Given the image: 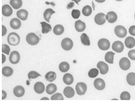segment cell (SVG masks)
<instances>
[{
    "label": "cell",
    "instance_id": "obj_34",
    "mask_svg": "<svg viewBox=\"0 0 135 101\" xmlns=\"http://www.w3.org/2000/svg\"><path fill=\"white\" fill-rule=\"evenodd\" d=\"M83 14L85 16H90L92 12V9L90 6H86L82 10Z\"/></svg>",
    "mask_w": 135,
    "mask_h": 101
},
{
    "label": "cell",
    "instance_id": "obj_43",
    "mask_svg": "<svg viewBox=\"0 0 135 101\" xmlns=\"http://www.w3.org/2000/svg\"><path fill=\"white\" fill-rule=\"evenodd\" d=\"M2 36H3L4 35H5L7 33V28H6L5 27L3 26V25L2 26Z\"/></svg>",
    "mask_w": 135,
    "mask_h": 101
},
{
    "label": "cell",
    "instance_id": "obj_19",
    "mask_svg": "<svg viewBox=\"0 0 135 101\" xmlns=\"http://www.w3.org/2000/svg\"><path fill=\"white\" fill-rule=\"evenodd\" d=\"M28 13L27 11L24 9H21L18 11L17 12V16L18 18L21 19L23 21H25L28 18Z\"/></svg>",
    "mask_w": 135,
    "mask_h": 101
},
{
    "label": "cell",
    "instance_id": "obj_29",
    "mask_svg": "<svg viewBox=\"0 0 135 101\" xmlns=\"http://www.w3.org/2000/svg\"><path fill=\"white\" fill-rule=\"evenodd\" d=\"M64 31V27L61 25H57L55 26L53 29L54 33L56 35L62 34Z\"/></svg>",
    "mask_w": 135,
    "mask_h": 101
},
{
    "label": "cell",
    "instance_id": "obj_9",
    "mask_svg": "<svg viewBox=\"0 0 135 101\" xmlns=\"http://www.w3.org/2000/svg\"><path fill=\"white\" fill-rule=\"evenodd\" d=\"M113 50L117 53H121L124 49L123 43L119 41H116L113 43L112 46Z\"/></svg>",
    "mask_w": 135,
    "mask_h": 101
},
{
    "label": "cell",
    "instance_id": "obj_8",
    "mask_svg": "<svg viewBox=\"0 0 135 101\" xmlns=\"http://www.w3.org/2000/svg\"><path fill=\"white\" fill-rule=\"evenodd\" d=\"M20 59V55L19 53L17 51H13L11 53L9 57V60L13 64H16L19 62Z\"/></svg>",
    "mask_w": 135,
    "mask_h": 101
},
{
    "label": "cell",
    "instance_id": "obj_3",
    "mask_svg": "<svg viewBox=\"0 0 135 101\" xmlns=\"http://www.w3.org/2000/svg\"><path fill=\"white\" fill-rule=\"evenodd\" d=\"M114 33L119 38H123L126 36L127 30L125 27L120 25H118L114 28Z\"/></svg>",
    "mask_w": 135,
    "mask_h": 101
},
{
    "label": "cell",
    "instance_id": "obj_44",
    "mask_svg": "<svg viewBox=\"0 0 135 101\" xmlns=\"http://www.w3.org/2000/svg\"><path fill=\"white\" fill-rule=\"evenodd\" d=\"M2 99H5L6 98V97H7V93L4 91H2Z\"/></svg>",
    "mask_w": 135,
    "mask_h": 101
},
{
    "label": "cell",
    "instance_id": "obj_12",
    "mask_svg": "<svg viewBox=\"0 0 135 101\" xmlns=\"http://www.w3.org/2000/svg\"><path fill=\"white\" fill-rule=\"evenodd\" d=\"M94 86L98 90H102L105 87V83L102 79L97 78L94 82Z\"/></svg>",
    "mask_w": 135,
    "mask_h": 101
},
{
    "label": "cell",
    "instance_id": "obj_30",
    "mask_svg": "<svg viewBox=\"0 0 135 101\" xmlns=\"http://www.w3.org/2000/svg\"><path fill=\"white\" fill-rule=\"evenodd\" d=\"M45 79L49 82H52L56 80V75L55 72H49L45 75Z\"/></svg>",
    "mask_w": 135,
    "mask_h": 101
},
{
    "label": "cell",
    "instance_id": "obj_24",
    "mask_svg": "<svg viewBox=\"0 0 135 101\" xmlns=\"http://www.w3.org/2000/svg\"><path fill=\"white\" fill-rule=\"evenodd\" d=\"M127 82L130 85H135V73L131 72L128 74L127 76Z\"/></svg>",
    "mask_w": 135,
    "mask_h": 101
},
{
    "label": "cell",
    "instance_id": "obj_38",
    "mask_svg": "<svg viewBox=\"0 0 135 101\" xmlns=\"http://www.w3.org/2000/svg\"><path fill=\"white\" fill-rule=\"evenodd\" d=\"M51 100H63L64 98L62 94L60 93H57L54 94L51 97Z\"/></svg>",
    "mask_w": 135,
    "mask_h": 101
},
{
    "label": "cell",
    "instance_id": "obj_45",
    "mask_svg": "<svg viewBox=\"0 0 135 101\" xmlns=\"http://www.w3.org/2000/svg\"><path fill=\"white\" fill-rule=\"evenodd\" d=\"M96 2L99 3H103L106 0H95Z\"/></svg>",
    "mask_w": 135,
    "mask_h": 101
},
{
    "label": "cell",
    "instance_id": "obj_32",
    "mask_svg": "<svg viewBox=\"0 0 135 101\" xmlns=\"http://www.w3.org/2000/svg\"><path fill=\"white\" fill-rule=\"evenodd\" d=\"M115 53L113 52H108L105 55V61L109 63V64H113L114 63V56Z\"/></svg>",
    "mask_w": 135,
    "mask_h": 101
},
{
    "label": "cell",
    "instance_id": "obj_46",
    "mask_svg": "<svg viewBox=\"0 0 135 101\" xmlns=\"http://www.w3.org/2000/svg\"><path fill=\"white\" fill-rule=\"evenodd\" d=\"M2 63H4L6 60V57L3 54H2Z\"/></svg>",
    "mask_w": 135,
    "mask_h": 101
},
{
    "label": "cell",
    "instance_id": "obj_27",
    "mask_svg": "<svg viewBox=\"0 0 135 101\" xmlns=\"http://www.w3.org/2000/svg\"><path fill=\"white\" fill-rule=\"evenodd\" d=\"M55 12H56L54 10H53L51 8L47 9L44 13V18L46 21L49 23L51 16L52 15V14L55 13Z\"/></svg>",
    "mask_w": 135,
    "mask_h": 101
},
{
    "label": "cell",
    "instance_id": "obj_26",
    "mask_svg": "<svg viewBox=\"0 0 135 101\" xmlns=\"http://www.w3.org/2000/svg\"><path fill=\"white\" fill-rule=\"evenodd\" d=\"M13 72V70L12 68L9 66H5L2 68V73L4 76L6 77H9L12 75Z\"/></svg>",
    "mask_w": 135,
    "mask_h": 101
},
{
    "label": "cell",
    "instance_id": "obj_17",
    "mask_svg": "<svg viewBox=\"0 0 135 101\" xmlns=\"http://www.w3.org/2000/svg\"><path fill=\"white\" fill-rule=\"evenodd\" d=\"M75 27L77 31L78 32H81L85 29L86 24L85 23L79 20L76 21L75 23Z\"/></svg>",
    "mask_w": 135,
    "mask_h": 101
},
{
    "label": "cell",
    "instance_id": "obj_31",
    "mask_svg": "<svg viewBox=\"0 0 135 101\" xmlns=\"http://www.w3.org/2000/svg\"><path fill=\"white\" fill-rule=\"evenodd\" d=\"M59 70L62 72H66L69 70L70 65L66 62H62L59 64Z\"/></svg>",
    "mask_w": 135,
    "mask_h": 101
},
{
    "label": "cell",
    "instance_id": "obj_1",
    "mask_svg": "<svg viewBox=\"0 0 135 101\" xmlns=\"http://www.w3.org/2000/svg\"><path fill=\"white\" fill-rule=\"evenodd\" d=\"M7 41L9 44L11 46H17L20 41L19 35L16 33H11L9 34L7 37Z\"/></svg>",
    "mask_w": 135,
    "mask_h": 101
},
{
    "label": "cell",
    "instance_id": "obj_28",
    "mask_svg": "<svg viewBox=\"0 0 135 101\" xmlns=\"http://www.w3.org/2000/svg\"><path fill=\"white\" fill-rule=\"evenodd\" d=\"M10 4L14 9H18L22 7L23 2L22 0H11Z\"/></svg>",
    "mask_w": 135,
    "mask_h": 101
},
{
    "label": "cell",
    "instance_id": "obj_23",
    "mask_svg": "<svg viewBox=\"0 0 135 101\" xmlns=\"http://www.w3.org/2000/svg\"><path fill=\"white\" fill-rule=\"evenodd\" d=\"M63 80L66 85H70L73 83L74 79H73V75H71V74L67 73L64 75L63 78Z\"/></svg>",
    "mask_w": 135,
    "mask_h": 101
},
{
    "label": "cell",
    "instance_id": "obj_25",
    "mask_svg": "<svg viewBox=\"0 0 135 101\" xmlns=\"http://www.w3.org/2000/svg\"><path fill=\"white\" fill-rule=\"evenodd\" d=\"M57 90V87L55 84H49L46 88V92L49 95L54 93Z\"/></svg>",
    "mask_w": 135,
    "mask_h": 101
},
{
    "label": "cell",
    "instance_id": "obj_35",
    "mask_svg": "<svg viewBox=\"0 0 135 101\" xmlns=\"http://www.w3.org/2000/svg\"><path fill=\"white\" fill-rule=\"evenodd\" d=\"M99 70L95 68L92 69L88 72V76L90 78H94L98 76V75H99Z\"/></svg>",
    "mask_w": 135,
    "mask_h": 101
},
{
    "label": "cell",
    "instance_id": "obj_11",
    "mask_svg": "<svg viewBox=\"0 0 135 101\" xmlns=\"http://www.w3.org/2000/svg\"><path fill=\"white\" fill-rule=\"evenodd\" d=\"M98 68L100 70V73L102 75H105L109 71V66L107 64L103 61H100L97 64Z\"/></svg>",
    "mask_w": 135,
    "mask_h": 101
},
{
    "label": "cell",
    "instance_id": "obj_2",
    "mask_svg": "<svg viewBox=\"0 0 135 101\" xmlns=\"http://www.w3.org/2000/svg\"><path fill=\"white\" fill-rule=\"evenodd\" d=\"M26 41L28 44L31 46H35L40 42V38L35 33H28L26 36Z\"/></svg>",
    "mask_w": 135,
    "mask_h": 101
},
{
    "label": "cell",
    "instance_id": "obj_41",
    "mask_svg": "<svg viewBox=\"0 0 135 101\" xmlns=\"http://www.w3.org/2000/svg\"><path fill=\"white\" fill-rule=\"evenodd\" d=\"M128 57H129L130 59L133 60H135V49H132L130 50L128 52Z\"/></svg>",
    "mask_w": 135,
    "mask_h": 101
},
{
    "label": "cell",
    "instance_id": "obj_37",
    "mask_svg": "<svg viewBox=\"0 0 135 101\" xmlns=\"http://www.w3.org/2000/svg\"><path fill=\"white\" fill-rule=\"evenodd\" d=\"M41 75H40V74L35 71H31L28 74V77L30 79L36 78L38 77H41Z\"/></svg>",
    "mask_w": 135,
    "mask_h": 101
},
{
    "label": "cell",
    "instance_id": "obj_21",
    "mask_svg": "<svg viewBox=\"0 0 135 101\" xmlns=\"http://www.w3.org/2000/svg\"><path fill=\"white\" fill-rule=\"evenodd\" d=\"M125 44L126 46L129 49L133 48L135 46V38L132 37H128L125 39Z\"/></svg>",
    "mask_w": 135,
    "mask_h": 101
},
{
    "label": "cell",
    "instance_id": "obj_14",
    "mask_svg": "<svg viewBox=\"0 0 135 101\" xmlns=\"http://www.w3.org/2000/svg\"><path fill=\"white\" fill-rule=\"evenodd\" d=\"M13 93L17 97H21L24 95L25 89L21 85H17L13 89Z\"/></svg>",
    "mask_w": 135,
    "mask_h": 101
},
{
    "label": "cell",
    "instance_id": "obj_36",
    "mask_svg": "<svg viewBox=\"0 0 135 101\" xmlns=\"http://www.w3.org/2000/svg\"><path fill=\"white\" fill-rule=\"evenodd\" d=\"M120 98L121 100H129L131 96L130 93L127 92H123L120 94Z\"/></svg>",
    "mask_w": 135,
    "mask_h": 101
},
{
    "label": "cell",
    "instance_id": "obj_47",
    "mask_svg": "<svg viewBox=\"0 0 135 101\" xmlns=\"http://www.w3.org/2000/svg\"><path fill=\"white\" fill-rule=\"evenodd\" d=\"M73 1H74V2H75L78 5H79V4H78V2H80L81 0H72Z\"/></svg>",
    "mask_w": 135,
    "mask_h": 101
},
{
    "label": "cell",
    "instance_id": "obj_42",
    "mask_svg": "<svg viewBox=\"0 0 135 101\" xmlns=\"http://www.w3.org/2000/svg\"><path fill=\"white\" fill-rule=\"evenodd\" d=\"M129 32L131 35L135 36V25L132 26L129 28Z\"/></svg>",
    "mask_w": 135,
    "mask_h": 101
},
{
    "label": "cell",
    "instance_id": "obj_49",
    "mask_svg": "<svg viewBox=\"0 0 135 101\" xmlns=\"http://www.w3.org/2000/svg\"><path fill=\"white\" fill-rule=\"evenodd\" d=\"M49 100V98H41V100Z\"/></svg>",
    "mask_w": 135,
    "mask_h": 101
},
{
    "label": "cell",
    "instance_id": "obj_22",
    "mask_svg": "<svg viewBox=\"0 0 135 101\" xmlns=\"http://www.w3.org/2000/svg\"><path fill=\"white\" fill-rule=\"evenodd\" d=\"M40 24L41 25L42 33L44 34L48 33L49 32L51 31L52 30V27L50 24L45 22H41Z\"/></svg>",
    "mask_w": 135,
    "mask_h": 101
},
{
    "label": "cell",
    "instance_id": "obj_5",
    "mask_svg": "<svg viewBox=\"0 0 135 101\" xmlns=\"http://www.w3.org/2000/svg\"><path fill=\"white\" fill-rule=\"evenodd\" d=\"M87 90L86 84L84 82H78L76 86V90L77 94L79 95H83L85 94Z\"/></svg>",
    "mask_w": 135,
    "mask_h": 101
},
{
    "label": "cell",
    "instance_id": "obj_10",
    "mask_svg": "<svg viewBox=\"0 0 135 101\" xmlns=\"http://www.w3.org/2000/svg\"><path fill=\"white\" fill-rule=\"evenodd\" d=\"M105 15L103 13L97 14L94 18V21L96 23L99 25H102L105 23L106 22Z\"/></svg>",
    "mask_w": 135,
    "mask_h": 101
},
{
    "label": "cell",
    "instance_id": "obj_18",
    "mask_svg": "<svg viewBox=\"0 0 135 101\" xmlns=\"http://www.w3.org/2000/svg\"><path fill=\"white\" fill-rule=\"evenodd\" d=\"M11 28L13 29H18L21 26V22L19 19L14 18L11 20L10 23Z\"/></svg>",
    "mask_w": 135,
    "mask_h": 101
},
{
    "label": "cell",
    "instance_id": "obj_33",
    "mask_svg": "<svg viewBox=\"0 0 135 101\" xmlns=\"http://www.w3.org/2000/svg\"><path fill=\"white\" fill-rule=\"evenodd\" d=\"M81 41L83 45L89 46L90 45V40L88 36L86 33H83L81 36Z\"/></svg>",
    "mask_w": 135,
    "mask_h": 101
},
{
    "label": "cell",
    "instance_id": "obj_39",
    "mask_svg": "<svg viewBox=\"0 0 135 101\" xmlns=\"http://www.w3.org/2000/svg\"><path fill=\"white\" fill-rule=\"evenodd\" d=\"M81 15V12L79 10L73 9L71 12V16L74 19H78Z\"/></svg>",
    "mask_w": 135,
    "mask_h": 101
},
{
    "label": "cell",
    "instance_id": "obj_48",
    "mask_svg": "<svg viewBox=\"0 0 135 101\" xmlns=\"http://www.w3.org/2000/svg\"><path fill=\"white\" fill-rule=\"evenodd\" d=\"M92 7H93L94 10L95 11V5L94 4V2H92Z\"/></svg>",
    "mask_w": 135,
    "mask_h": 101
},
{
    "label": "cell",
    "instance_id": "obj_4",
    "mask_svg": "<svg viewBox=\"0 0 135 101\" xmlns=\"http://www.w3.org/2000/svg\"><path fill=\"white\" fill-rule=\"evenodd\" d=\"M63 49L66 51H69L73 48V43L69 38H65L63 39L61 43Z\"/></svg>",
    "mask_w": 135,
    "mask_h": 101
},
{
    "label": "cell",
    "instance_id": "obj_20",
    "mask_svg": "<svg viewBox=\"0 0 135 101\" xmlns=\"http://www.w3.org/2000/svg\"><path fill=\"white\" fill-rule=\"evenodd\" d=\"M63 93L66 98H73V97L74 96V90L72 87H67L64 89Z\"/></svg>",
    "mask_w": 135,
    "mask_h": 101
},
{
    "label": "cell",
    "instance_id": "obj_6",
    "mask_svg": "<svg viewBox=\"0 0 135 101\" xmlns=\"http://www.w3.org/2000/svg\"><path fill=\"white\" fill-rule=\"evenodd\" d=\"M98 45L99 49L102 50H107L110 48V44L109 41L106 38H102L99 40Z\"/></svg>",
    "mask_w": 135,
    "mask_h": 101
},
{
    "label": "cell",
    "instance_id": "obj_7",
    "mask_svg": "<svg viewBox=\"0 0 135 101\" xmlns=\"http://www.w3.org/2000/svg\"><path fill=\"white\" fill-rule=\"evenodd\" d=\"M119 65L120 68L124 70H128L131 66V62L126 57L122 58L119 60Z\"/></svg>",
    "mask_w": 135,
    "mask_h": 101
},
{
    "label": "cell",
    "instance_id": "obj_15",
    "mask_svg": "<svg viewBox=\"0 0 135 101\" xmlns=\"http://www.w3.org/2000/svg\"><path fill=\"white\" fill-rule=\"evenodd\" d=\"M45 89V87L42 82H37L34 85V90L35 92L37 93L41 94L44 92Z\"/></svg>",
    "mask_w": 135,
    "mask_h": 101
},
{
    "label": "cell",
    "instance_id": "obj_51",
    "mask_svg": "<svg viewBox=\"0 0 135 101\" xmlns=\"http://www.w3.org/2000/svg\"></svg>",
    "mask_w": 135,
    "mask_h": 101
},
{
    "label": "cell",
    "instance_id": "obj_13",
    "mask_svg": "<svg viewBox=\"0 0 135 101\" xmlns=\"http://www.w3.org/2000/svg\"><path fill=\"white\" fill-rule=\"evenodd\" d=\"M106 19L109 23H115L117 20V15L114 12H109L106 15Z\"/></svg>",
    "mask_w": 135,
    "mask_h": 101
},
{
    "label": "cell",
    "instance_id": "obj_16",
    "mask_svg": "<svg viewBox=\"0 0 135 101\" xmlns=\"http://www.w3.org/2000/svg\"><path fill=\"white\" fill-rule=\"evenodd\" d=\"M12 9L8 5H5L2 7V13L5 17L11 16L12 13Z\"/></svg>",
    "mask_w": 135,
    "mask_h": 101
},
{
    "label": "cell",
    "instance_id": "obj_50",
    "mask_svg": "<svg viewBox=\"0 0 135 101\" xmlns=\"http://www.w3.org/2000/svg\"><path fill=\"white\" fill-rule=\"evenodd\" d=\"M116 1H118V2H119V1H123V0H115Z\"/></svg>",
    "mask_w": 135,
    "mask_h": 101
},
{
    "label": "cell",
    "instance_id": "obj_40",
    "mask_svg": "<svg viewBox=\"0 0 135 101\" xmlns=\"http://www.w3.org/2000/svg\"><path fill=\"white\" fill-rule=\"evenodd\" d=\"M2 52L6 54L9 55L10 52V48L8 46L3 44L2 46Z\"/></svg>",
    "mask_w": 135,
    "mask_h": 101
}]
</instances>
